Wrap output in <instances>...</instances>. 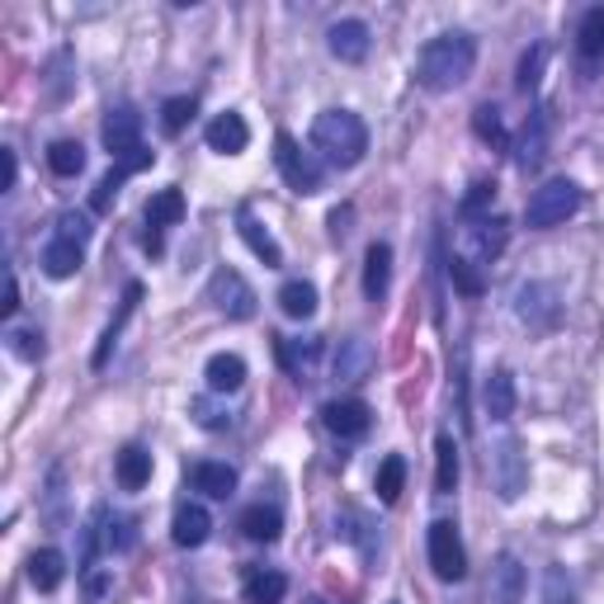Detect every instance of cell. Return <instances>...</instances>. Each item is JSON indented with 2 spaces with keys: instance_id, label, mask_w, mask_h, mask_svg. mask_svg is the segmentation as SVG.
<instances>
[{
  "instance_id": "cell-1",
  "label": "cell",
  "mask_w": 604,
  "mask_h": 604,
  "mask_svg": "<svg viewBox=\"0 0 604 604\" xmlns=\"http://www.w3.org/2000/svg\"><path fill=\"white\" fill-rule=\"evenodd\" d=\"M472 67H478V38L454 28V34H439L421 48V57H415V81H421L425 90L444 95V90H458V85L472 76Z\"/></svg>"
},
{
  "instance_id": "cell-2",
  "label": "cell",
  "mask_w": 604,
  "mask_h": 604,
  "mask_svg": "<svg viewBox=\"0 0 604 604\" xmlns=\"http://www.w3.org/2000/svg\"><path fill=\"white\" fill-rule=\"evenodd\" d=\"M312 152L322 156L326 166L336 170H350L364 161L369 152V128L354 109H322L312 119Z\"/></svg>"
},
{
  "instance_id": "cell-3",
  "label": "cell",
  "mask_w": 604,
  "mask_h": 604,
  "mask_svg": "<svg viewBox=\"0 0 604 604\" xmlns=\"http://www.w3.org/2000/svg\"><path fill=\"white\" fill-rule=\"evenodd\" d=\"M581 184L577 180H548V184H539L534 194H529V204H524V222L534 227V232H548V227H563L571 213L581 208Z\"/></svg>"
},
{
  "instance_id": "cell-4",
  "label": "cell",
  "mask_w": 604,
  "mask_h": 604,
  "mask_svg": "<svg viewBox=\"0 0 604 604\" xmlns=\"http://www.w3.org/2000/svg\"><path fill=\"white\" fill-rule=\"evenodd\" d=\"M275 166H279V176H283V184H289L293 194H322V161H316L312 152H302L298 142L289 137V133H279L275 137Z\"/></svg>"
},
{
  "instance_id": "cell-5",
  "label": "cell",
  "mask_w": 604,
  "mask_h": 604,
  "mask_svg": "<svg viewBox=\"0 0 604 604\" xmlns=\"http://www.w3.org/2000/svg\"><path fill=\"white\" fill-rule=\"evenodd\" d=\"M208 302L227 316V322H251L255 302H261V298H255V289L237 275V269L222 265V269H213V279H208Z\"/></svg>"
},
{
  "instance_id": "cell-6",
  "label": "cell",
  "mask_w": 604,
  "mask_h": 604,
  "mask_svg": "<svg viewBox=\"0 0 604 604\" xmlns=\"http://www.w3.org/2000/svg\"><path fill=\"white\" fill-rule=\"evenodd\" d=\"M486 472H492V486H496L500 500H520L524 482H529V468H524L520 444H515L510 435L492 444V454H486Z\"/></svg>"
},
{
  "instance_id": "cell-7",
  "label": "cell",
  "mask_w": 604,
  "mask_h": 604,
  "mask_svg": "<svg viewBox=\"0 0 604 604\" xmlns=\"http://www.w3.org/2000/svg\"><path fill=\"white\" fill-rule=\"evenodd\" d=\"M430 571H435L439 581H463L468 577V553H463V539H458L454 520L430 524Z\"/></svg>"
},
{
  "instance_id": "cell-8",
  "label": "cell",
  "mask_w": 604,
  "mask_h": 604,
  "mask_svg": "<svg viewBox=\"0 0 604 604\" xmlns=\"http://www.w3.org/2000/svg\"><path fill=\"white\" fill-rule=\"evenodd\" d=\"M515 316L534 330L557 326V316H563V293H557V283H524V289L515 293Z\"/></svg>"
},
{
  "instance_id": "cell-9",
  "label": "cell",
  "mask_w": 604,
  "mask_h": 604,
  "mask_svg": "<svg viewBox=\"0 0 604 604\" xmlns=\"http://www.w3.org/2000/svg\"><path fill=\"white\" fill-rule=\"evenodd\" d=\"M322 421L336 439H364L373 425V411H369V401H359V397H340V401H326L322 407Z\"/></svg>"
},
{
  "instance_id": "cell-10",
  "label": "cell",
  "mask_w": 604,
  "mask_h": 604,
  "mask_svg": "<svg viewBox=\"0 0 604 604\" xmlns=\"http://www.w3.org/2000/svg\"><path fill=\"white\" fill-rule=\"evenodd\" d=\"M105 147H109L113 161H128L133 152H142V113L133 105L109 109V119H105Z\"/></svg>"
},
{
  "instance_id": "cell-11",
  "label": "cell",
  "mask_w": 604,
  "mask_h": 604,
  "mask_svg": "<svg viewBox=\"0 0 604 604\" xmlns=\"http://www.w3.org/2000/svg\"><path fill=\"white\" fill-rule=\"evenodd\" d=\"M463 237H468L472 265H492L496 255L506 251L510 227H506V218H478V222H468V227H463Z\"/></svg>"
},
{
  "instance_id": "cell-12",
  "label": "cell",
  "mask_w": 604,
  "mask_h": 604,
  "mask_svg": "<svg viewBox=\"0 0 604 604\" xmlns=\"http://www.w3.org/2000/svg\"><path fill=\"white\" fill-rule=\"evenodd\" d=\"M369 24L364 20H340L326 28V48L330 57H340V62H364L369 57Z\"/></svg>"
},
{
  "instance_id": "cell-13",
  "label": "cell",
  "mask_w": 604,
  "mask_h": 604,
  "mask_svg": "<svg viewBox=\"0 0 604 604\" xmlns=\"http://www.w3.org/2000/svg\"><path fill=\"white\" fill-rule=\"evenodd\" d=\"M486 595H492V604H520L524 600V567H520V557H515V553H500L492 563Z\"/></svg>"
},
{
  "instance_id": "cell-14",
  "label": "cell",
  "mask_w": 604,
  "mask_h": 604,
  "mask_svg": "<svg viewBox=\"0 0 604 604\" xmlns=\"http://www.w3.org/2000/svg\"><path fill=\"white\" fill-rule=\"evenodd\" d=\"M543 156H548V109H534L524 123L520 142H515V166L520 170H539Z\"/></svg>"
},
{
  "instance_id": "cell-15",
  "label": "cell",
  "mask_w": 604,
  "mask_h": 604,
  "mask_svg": "<svg viewBox=\"0 0 604 604\" xmlns=\"http://www.w3.org/2000/svg\"><path fill=\"white\" fill-rule=\"evenodd\" d=\"M213 534V515L198 506V500H184L176 510V520H170V539L180 543V548H204Z\"/></svg>"
},
{
  "instance_id": "cell-16",
  "label": "cell",
  "mask_w": 604,
  "mask_h": 604,
  "mask_svg": "<svg viewBox=\"0 0 604 604\" xmlns=\"http://www.w3.org/2000/svg\"><path fill=\"white\" fill-rule=\"evenodd\" d=\"M204 137H208V147L218 152V156H241V152L251 147V128H246V119H241V113H232V109L218 113V119L208 123Z\"/></svg>"
},
{
  "instance_id": "cell-17",
  "label": "cell",
  "mask_w": 604,
  "mask_h": 604,
  "mask_svg": "<svg viewBox=\"0 0 604 604\" xmlns=\"http://www.w3.org/2000/svg\"><path fill=\"white\" fill-rule=\"evenodd\" d=\"M237 232H241V241H246V246H251V251L265 261V269H279V265H283V251H279V241L269 237V227H265L261 218H255L251 208H241V213H237Z\"/></svg>"
},
{
  "instance_id": "cell-18",
  "label": "cell",
  "mask_w": 604,
  "mask_h": 604,
  "mask_svg": "<svg viewBox=\"0 0 604 604\" xmlns=\"http://www.w3.org/2000/svg\"><path fill=\"white\" fill-rule=\"evenodd\" d=\"M482 411L492 421H510L515 415V373L510 369H496L492 378L482 383Z\"/></svg>"
},
{
  "instance_id": "cell-19",
  "label": "cell",
  "mask_w": 604,
  "mask_h": 604,
  "mask_svg": "<svg viewBox=\"0 0 604 604\" xmlns=\"http://www.w3.org/2000/svg\"><path fill=\"white\" fill-rule=\"evenodd\" d=\"M387 283H392V246H387V241H373L369 255H364V298L383 302Z\"/></svg>"
},
{
  "instance_id": "cell-20",
  "label": "cell",
  "mask_w": 604,
  "mask_h": 604,
  "mask_svg": "<svg viewBox=\"0 0 604 604\" xmlns=\"http://www.w3.org/2000/svg\"><path fill=\"white\" fill-rule=\"evenodd\" d=\"M275 350H279V364L293 373V378H307V369L316 364V359H322V340L316 336H279L275 340Z\"/></svg>"
},
{
  "instance_id": "cell-21",
  "label": "cell",
  "mask_w": 604,
  "mask_h": 604,
  "mask_svg": "<svg viewBox=\"0 0 604 604\" xmlns=\"http://www.w3.org/2000/svg\"><path fill=\"white\" fill-rule=\"evenodd\" d=\"M204 378H208V392L213 397L237 392V387L246 383V359H241V354H213L208 369H204Z\"/></svg>"
},
{
  "instance_id": "cell-22",
  "label": "cell",
  "mask_w": 604,
  "mask_h": 604,
  "mask_svg": "<svg viewBox=\"0 0 604 604\" xmlns=\"http://www.w3.org/2000/svg\"><path fill=\"white\" fill-rule=\"evenodd\" d=\"M113 478H119L123 492H142L152 482V454L142 444H128V449L113 458Z\"/></svg>"
},
{
  "instance_id": "cell-23",
  "label": "cell",
  "mask_w": 604,
  "mask_h": 604,
  "mask_svg": "<svg viewBox=\"0 0 604 604\" xmlns=\"http://www.w3.org/2000/svg\"><path fill=\"white\" fill-rule=\"evenodd\" d=\"M190 486L194 492H204L213 500H227L237 492V468H227V463H194L190 468Z\"/></svg>"
},
{
  "instance_id": "cell-24",
  "label": "cell",
  "mask_w": 604,
  "mask_h": 604,
  "mask_svg": "<svg viewBox=\"0 0 604 604\" xmlns=\"http://www.w3.org/2000/svg\"><path fill=\"white\" fill-rule=\"evenodd\" d=\"M81 261H85V246H76V241L52 237L48 246H43V275L48 279H71L81 269Z\"/></svg>"
},
{
  "instance_id": "cell-25",
  "label": "cell",
  "mask_w": 604,
  "mask_h": 604,
  "mask_svg": "<svg viewBox=\"0 0 604 604\" xmlns=\"http://www.w3.org/2000/svg\"><path fill=\"white\" fill-rule=\"evenodd\" d=\"M137 302H142V283H128V289H123V302H119V316H113V322L105 326V336H99V350H95V369H105V364H109L113 345H119L123 326H128V316L137 312Z\"/></svg>"
},
{
  "instance_id": "cell-26",
  "label": "cell",
  "mask_w": 604,
  "mask_h": 604,
  "mask_svg": "<svg viewBox=\"0 0 604 604\" xmlns=\"http://www.w3.org/2000/svg\"><path fill=\"white\" fill-rule=\"evenodd\" d=\"M28 581H34V591H57V585L67 581V557L57 548H38L34 557H28Z\"/></svg>"
},
{
  "instance_id": "cell-27",
  "label": "cell",
  "mask_w": 604,
  "mask_h": 604,
  "mask_svg": "<svg viewBox=\"0 0 604 604\" xmlns=\"http://www.w3.org/2000/svg\"><path fill=\"white\" fill-rule=\"evenodd\" d=\"M241 534H246L251 543H279L283 534V515L275 506H251L241 510Z\"/></svg>"
},
{
  "instance_id": "cell-28",
  "label": "cell",
  "mask_w": 604,
  "mask_h": 604,
  "mask_svg": "<svg viewBox=\"0 0 604 604\" xmlns=\"http://www.w3.org/2000/svg\"><path fill=\"white\" fill-rule=\"evenodd\" d=\"M283 595H289V577L283 571L255 567L246 577V604H283Z\"/></svg>"
},
{
  "instance_id": "cell-29",
  "label": "cell",
  "mask_w": 604,
  "mask_h": 604,
  "mask_svg": "<svg viewBox=\"0 0 604 604\" xmlns=\"http://www.w3.org/2000/svg\"><path fill=\"white\" fill-rule=\"evenodd\" d=\"M458 472H463L458 468V444H454L449 430H444V435L435 439V492L439 496H449L458 486Z\"/></svg>"
},
{
  "instance_id": "cell-30",
  "label": "cell",
  "mask_w": 604,
  "mask_h": 604,
  "mask_svg": "<svg viewBox=\"0 0 604 604\" xmlns=\"http://www.w3.org/2000/svg\"><path fill=\"white\" fill-rule=\"evenodd\" d=\"M279 307H283V316H293V322H307V316H316V289L307 279H289L279 289Z\"/></svg>"
},
{
  "instance_id": "cell-31",
  "label": "cell",
  "mask_w": 604,
  "mask_h": 604,
  "mask_svg": "<svg viewBox=\"0 0 604 604\" xmlns=\"http://www.w3.org/2000/svg\"><path fill=\"white\" fill-rule=\"evenodd\" d=\"M373 369V350L364 340H340V350H336V378H364V373Z\"/></svg>"
},
{
  "instance_id": "cell-32",
  "label": "cell",
  "mask_w": 604,
  "mask_h": 604,
  "mask_svg": "<svg viewBox=\"0 0 604 604\" xmlns=\"http://www.w3.org/2000/svg\"><path fill=\"white\" fill-rule=\"evenodd\" d=\"M373 486H378V500L383 506H392V500L401 496V486H407V458L401 454H387L378 463V478H373Z\"/></svg>"
},
{
  "instance_id": "cell-33",
  "label": "cell",
  "mask_w": 604,
  "mask_h": 604,
  "mask_svg": "<svg viewBox=\"0 0 604 604\" xmlns=\"http://www.w3.org/2000/svg\"><path fill=\"white\" fill-rule=\"evenodd\" d=\"M577 52L585 57V62L604 57V5L585 10V20H581V28H577Z\"/></svg>"
},
{
  "instance_id": "cell-34",
  "label": "cell",
  "mask_w": 604,
  "mask_h": 604,
  "mask_svg": "<svg viewBox=\"0 0 604 604\" xmlns=\"http://www.w3.org/2000/svg\"><path fill=\"white\" fill-rule=\"evenodd\" d=\"M48 166H52V176H62V180L81 176V170H85V147H81V142H71V137L52 142V147H48Z\"/></svg>"
},
{
  "instance_id": "cell-35",
  "label": "cell",
  "mask_w": 604,
  "mask_h": 604,
  "mask_svg": "<svg viewBox=\"0 0 604 604\" xmlns=\"http://www.w3.org/2000/svg\"><path fill=\"white\" fill-rule=\"evenodd\" d=\"M180 218H184V194L180 190H161L147 204V222L152 227H176Z\"/></svg>"
},
{
  "instance_id": "cell-36",
  "label": "cell",
  "mask_w": 604,
  "mask_h": 604,
  "mask_svg": "<svg viewBox=\"0 0 604 604\" xmlns=\"http://www.w3.org/2000/svg\"><path fill=\"white\" fill-rule=\"evenodd\" d=\"M194 95H176V99H166L161 105V128H166V137H180L184 128H190V119H194Z\"/></svg>"
},
{
  "instance_id": "cell-37",
  "label": "cell",
  "mask_w": 604,
  "mask_h": 604,
  "mask_svg": "<svg viewBox=\"0 0 604 604\" xmlns=\"http://www.w3.org/2000/svg\"><path fill=\"white\" fill-rule=\"evenodd\" d=\"M123 180H128V170H123V166H113L109 176L95 184V194H90V208H95V213H109V208H113V198H119V184H123Z\"/></svg>"
},
{
  "instance_id": "cell-38",
  "label": "cell",
  "mask_w": 604,
  "mask_h": 604,
  "mask_svg": "<svg viewBox=\"0 0 604 604\" xmlns=\"http://www.w3.org/2000/svg\"><path fill=\"white\" fill-rule=\"evenodd\" d=\"M472 128H478L482 142H492V147H506V128H500V113L492 105H482L478 113H472Z\"/></svg>"
},
{
  "instance_id": "cell-39",
  "label": "cell",
  "mask_w": 604,
  "mask_h": 604,
  "mask_svg": "<svg viewBox=\"0 0 604 604\" xmlns=\"http://www.w3.org/2000/svg\"><path fill=\"white\" fill-rule=\"evenodd\" d=\"M492 198H496V184H492V180H478V184L468 190V198H463V208H458V213H463L468 222H478L482 213L492 208Z\"/></svg>"
},
{
  "instance_id": "cell-40",
  "label": "cell",
  "mask_w": 604,
  "mask_h": 604,
  "mask_svg": "<svg viewBox=\"0 0 604 604\" xmlns=\"http://www.w3.org/2000/svg\"><path fill=\"white\" fill-rule=\"evenodd\" d=\"M449 275H454V283H458V293H468V298L482 293V275L472 269L468 255H454V261H449Z\"/></svg>"
},
{
  "instance_id": "cell-41",
  "label": "cell",
  "mask_w": 604,
  "mask_h": 604,
  "mask_svg": "<svg viewBox=\"0 0 604 604\" xmlns=\"http://www.w3.org/2000/svg\"><path fill=\"white\" fill-rule=\"evenodd\" d=\"M90 218H85V213H62V218H57V237L62 241H76V246H85V241H90Z\"/></svg>"
},
{
  "instance_id": "cell-42",
  "label": "cell",
  "mask_w": 604,
  "mask_h": 604,
  "mask_svg": "<svg viewBox=\"0 0 604 604\" xmlns=\"http://www.w3.org/2000/svg\"><path fill=\"white\" fill-rule=\"evenodd\" d=\"M190 411H194V421L204 425V430H227L232 425V411H222V407H213L208 397H198V401H190Z\"/></svg>"
},
{
  "instance_id": "cell-43",
  "label": "cell",
  "mask_w": 604,
  "mask_h": 604,
  "mask_svg": "<svg viewBox=\"0 0 604 604\" xmlns=\"http://www.w3.org/2000/svg\"><path fill=\"white\" fill-rule=\"evenodd\" d=\"M10 354L38 359L43 354V336H38V330H10Z\"/></svg>"
},
{
  "instance_id": "cell-44",
  "label": "cell",
  "mask_w": 604,
  "mask_h": 604,
  "mask_svg": "<svg viewBox=\"0 0 604 604\" xmlns=\"http://www.w3.org/2000/svg\"><path fill=\"white\" fill-rule=\"evenodd\" d=\"M539 67H543V48H534V52H524V62H520V76H515V85L529 95L539 85Z\"/></svg>"
},
{
  "instance_id": "cell-45",
  "label": "cell",
  "mask_w": 604,
  "mask_h": 604,
  "mask_svg": "<svg viewBox=\"0 0 604 604\" xmlns=\"http://www.w3.org/2000/svg\"><path fill=\"white\" fill-rule=\"evenodd\" d=\"M5 279H10V289H5V302H0V312L14 316V312H20V279H14V269H5Z\"/></svg>"
},
{
  "instance_id": "cell-46",
  "label": "cell",
  "mask_w": 604,
  "mask_h": 604,
  "mask_svg": "<svg viewBox=\"0 0 604 604\" xmlns=\"http://www.w3.org/2000/svg\"><path fill=\"white\" fill-rule=\"evenodd\" d=\"M548 604H571V591L563 595V571H548Z\"/></svg>"
},
{
  "instance_id": "cell-47",
  "label": "cell",
  "mask_w": 604,
  "mask_h": 604,
  "mask_svg": "<svg viewBox=\"0 0 604 604\" xmlns=\"http://www.w3.org/2000/svg\"><path fill=\"white\" fill-rule=\"evenodd\" d=\"M0 161H5V194L14 190V180H20V161H14L10 147H0Z\"/></svg>"
}]
</instances>
